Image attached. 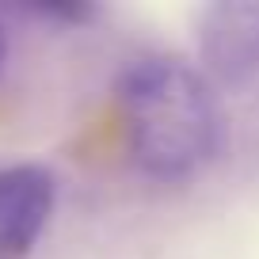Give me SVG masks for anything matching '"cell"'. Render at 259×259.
I'll list each match as a JSON object with an SVG mask.
<instances>
[{
  "instance_id": "cell-2",
  "label": "cell",
  "mask_w": 259,
  "mask_h": 259,
  "mask_svg": "<svg viewBox=\"0 0 259 259\" xmlns=\"http://www.w3.org/2000/svg\"><path fill=\"white\" fill-rule=\"evenodd\" d=\"M202 65L229 88H244L259 76V0L206 4L194 23Z\"/></svg>"
},
{
  "instance_id": "cell-3",
  "label": "cell",
  "mask_w": 259,
  "mask_h": 259,
  "mask_svg": "<svg viewBox=\"0 0 259 259\" xmlns=\"http://www.w3.org/2000/svg\"><path fill=\"white\" fill-rule=\"evenodd\" d=\"M57 179L42 164L0 171V259H27L54 213Z\"/></svg>"
},
{
  "instance_id": "cell-1",
  "label": "cell",
  "mask_w": 259,
  "mask_h": 259,
  "mask_svg": "<svg viewBox=\"0 0 259 259\" xmlns=\"http://www.w3.org/2000/svg\"><path fill=\"white\" fill-rule=\"evenodd\" d=\"M130 145L149 176H191L218 145V107L206 80L179 57H145L122 76Z\"/></svg>"
},
{
  "instance_id": "cell-4",
  "label": "cell",
  "mask_w": 259,
  "mask_h": 259,
  "mask_svg": "<svg viewBox=\"0 0 259 259\" xmlns=\"http://www.w3.org/2000/svg\"><path fill=\"white\" fill-rule=\"evenodd\" d=\"M4 57H8V38H4V27H0V69H4Z\"/></svg>"
}]
</instances>
